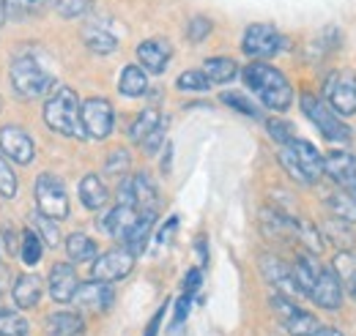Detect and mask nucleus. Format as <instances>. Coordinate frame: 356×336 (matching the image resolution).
<instances>
[{"label": "nucleus", "mask_w": 356, "mask_h": 336, "mask_svg": "<svg viewBox=\"0 0 356 336\" xmlns=\"http://www.w3.org/2000/svg\"><path fill=\"white\" fill-rule=\"evenodd\" d=\"M244 83L247 87L261 99V104L266 110L274 112H285L291 104H293V87L288 83V77L268 66L264 60H252L247 69H244Z\"/></svg>", "instance_id": "f257e3e1"}, {"label": "nucleus", "mask_w": 356, "mask_h": 336, "mask_svg": "<svg viewBox=\"0 0 356 336\" xmlns=\"http://www.w3.org/2000/svg\"><path fill=\"white\" fill-rule=\"evenodd\" d=\"M277 159H280L282 169L302 186H312L323 178V153L307 140L291 137L285 145H280Z\"/></svg>", "instance_id": "f03ea898"}, {"label": "nucleus", "mask_w": 356, "mask_h": 336, "mask_svg": "<svg viewBox=\"0 0 356 336\" xmlns=\"http://www.w3.org/2000/svg\"><path fill=\"white\" fill-rule=\"evenodd\" d=\"M80 99L72 87L60 85L55 87V93L47 99L44 104V124L52 131L63 134V137H74V140H86V128L80 118Z\"/></svg>", "instance_id": "7ed1b4c3"}, {"label": "nucleus", "mask_w": 356, "mask_h": 336, "mask_svg": "<svg viewBox=\"0 0 356 336\" xmlns=\"http://www.w3.org/2000/svg\"><path fill=\"white\" fill-rule=\"evenodd\" d=\"M8 77H11V85H14V90H17L19 99H39L55 83V77L47 72L33 55L14 58L11 60V69H8Z\"/></svg>", "instance_id": "20e7f679"}, {"label": "nucleus", "mask_w": 356, "mask_h": 336, "mask_svg": "<svg viewBox=\"0 0 356 336\" xmlns=\"http://www.w3.org/2000/svg\"><path fill=\"white\" fill-rule=\"evenodd\" d=\"M299 104H302V112L310 118L315 128L329 140V142H351V126H346L343 124V118L323 101V99H318V96H312V93H305L302 99H299Z\"/></svg>", "instance_id": "39448f33"}, {"label": "nucleus", "mask_w": 356, "mask_h": 336, "mask_svg": "<svg viewBox=\"0 0 356 336\" xmlns=\"http://www.w3.org/2000/svg\"><path fill=\"white\" fill-rule=\"evenodd\" d=\"M323 101L340 118L356 115V72H351V69L332 72L323 83Z\"/></svg>", "instance_id": "423d86ee"}, {"label": "nucleus", "mask_w": 356, "mask_h": 336, "mask_svg": "<svg viewBox=\"0 0 356 336\" xmlns=\"http://www.w3.org/2000/svg\"><path fill=\"white\" fill-rule=\"evenodd\" d=\"M36 208L47 219L63 221L69 216V194L60 178H55L52 172H42L36 178Z\"/></svg>", "instance_id": "0eeeda50"}, {"label": "nucleus", "mask_w": 356, "mask_h": 336, "mask_svg": "<svg viewBox=\"0 0 356 336\" xmlns=\"http://www.w3.org/2000/svg\"><path fill=\"white\" fill-rule=\"evenodd\" d=\"M268 303H271V312H274V317L280 320V326L291 336H310L321 328L318 317L310 314V312H305L302 306H296L288 295H282V293L271 295Z\"/></svg>", "instance_id": "6e6552de"}, {"label": "nucleus", "mask_w": 356, "mask_h": 336, "mask_svg": "<svg viewBox=\"0 0 356 336\" xmlns=\"http://www.w3.org/2000/svg\"><path fill=\"white\" fill-rule=\"evenodd\" d=\"M285 44H288L285 36H282L274 25H268V22H255V25H250V28L244 31L241 49H244V55L252 58V60H266V58L280 55V52L285 49Z\"/></svg>", "instance_id": "1a4fd4ad"}, {"label": "nucleus", "mask_w": 356, "mask_h": 336, "mask_svg": "<svg viewBox=\"0 0 356 336\" xmlns=\"http://www.w3.org/2000/svg\"><path fill=\"white\" fill-rule=\"evenodd\" d=\"M80 118H83L86 137H90V140H107L113 134V126H115V110L102 96H93V99L80 104Z\"/></svg>", "instance_id": "9d476101"}, {"label": "nucleus", "mask_w": 356, "mask_h": 336, "mask_svg": "<svg viewBox=\"0 0 356 336\" xmlns=\"http://www.w3.org/2000/svg\"><path fill=\"white\" fill-rule=\"evenodd\" d=\"M134 268V254L121 246V249H110L104 254H96V260L90 262V276L93 279H102V282H121L132 274Z\"/></svg>", "instance_id": "9b49d317"}, {"label": "nucleus", "mask_w": 356, "mask_h": 336, "mask_svg": "<svg viewBox=\"0 0 356 336\" xmlns=\"http://www.w3.org/2000/svg\"><path fill=\"white\" fill-rule=\"evenodd\" d=\"M0 151L11 162H17V165H31L36 159V142H33V137L19 126L0 128Z\"/></svg>", "instance_id": "f8f14e48"}, {"label": "nucleus", "mask_w": 356, "mask_h": 336, "mask_svg": "<svg viewBox=\"0 0 356 336\" xmlns=\"http://www.w3.org/2000/svg\"><path fill=\"white\" fill-rule=\"evenodd\" d=\"M323 175H329V180L337 189L354 192L356 189V156L348 151H329L323 156Z\"/></svg>", "instance_id": "ddd939ff"}, {"label": "nucleus", "mask_w": 356, "mask_h": 336, "mask_svg": "<svg viewBox=\"0 0 356 336\" xmlns=\"http://www.w3.org/2000/svg\"><path fill=\"white\" fill-rule=\"evenodd\" d=\"M307 298H310L315 306L329 309V312H337L343 306V285L332 274V268H321L318 279L312 282V287L307 290Z\"/></svg>", "instance_id": "4468645a"}, {"label": "nucleus", "mask_w": 356, "mask_h": 336, "mask_svg": "<svg viewBox=\"0 0 356 336\" xmlns=\"http://www.w3.org/2000/svg\"><path fill=\"white\" fill-rule=\"evenodd\" d=\"M83 312H107L115 301V293L110 287V282L102 279H90V282H80L77 293L72 298Z\"/></svg>", "instance_id": "2eb2a0df"}, {"label": "nucleus", "mask_w": 356, "mask_h": 336, "mask_svg": "<svg viewBox=\"0 0 356 336\" xmlns=\"http://www.w3.org/2000/svg\"><path fill=\"white\" fill-rule=\"evenodd\" d=\"M47 285H49V295H52L55 303H69L77 293V287H80L74 265L72 262H55L52 271H49Z\"/></svg>", "instance_id": "dca6fc26"}, {"label": "nucleus", "mask_w": 356, "mask_h": 336, "mask_svg": "<svg viewBox=\"0 0 356 336\" xmlns=\"http://www.w3.org/2000/svg\"><path fill=\"white\" fill-rule=\"evenodd\" d=\"M261 271H264V276H266L268 285H271V287H277V293L288 295V298L302 295L299 285H296V279H293V271H291L280 257H274V254H264V257H261Z\"/></svg>", "instance_id": "f3484780"}, {"label": "nucleus", "mask_w": 356, "mask_h": 336, "mask_svg": "<svg viewBox=\"0 0 356 336\" xmlns=\"http://www.w3.org/2000/svg\"><path fill=\"white\" fill-rule=\"evenodd\" d=\"M173 58V47L165 39H145L137 44V60L145 69V74H162Z\"/></svg>", "instance_id": "a211bd4d"}, {"label": "nucleus", "mask_w": 356, "mask_h": 336, "mask_svg": "<svg viewBox=\"0 0 356 336\" xmlns=\"http://www.w3.org/2000/svg\"><path fill=\"white\" fill-rule=\"evenodd\" d=\"M137 216H140V210L134 208V205H121V203H118L107 216H102V221H96V224H99L107 235H113L115 241H124L127 233L132 230V224L137 221Z\"/></svg>", "instance_id": "6ab92c4d"}, {"label": "nucleus", "mask_w": 356, "mask_h": 336, "mask_svg": "<svg viewBox=\"0 0 356 336\" xmlns=\"http://www.w3.org/2000/svg\"><path fill=\"white\" fill-rule=\"evenodd\" d=\"M154 224H156V210H140L137 221H134L132 230H129L127 238H124V246L132 254H140L148 246V238H151Z\"/></svg>", "instance_id": "aec40b11"}, {"label": "nucleus", "mask_w": 356, "mask_h": 336, "mask_svg": "<svg viewBox=\"0 0 356 336\" xmlns=\"http://www.w3.org/2000/svg\"><path fill=\"white\" fill-rule=\"evenodd\" d=\"M47 336H83L86 334V323L80 314L74 312H52L44 323Z\"/></svg>", "instance_id": "412c9836"}, {"label": "nucleus", "mask_w": 356, "mask_h": 336, "mask_svg": "<svg viewBox=\"0 0 356 336\" xmlns=\"http://www.w3.org/2000/svg\"><path fill=\"white\" fill-rule=\"evenodd\" d=\"M42 279L39 276H33V274H22L19 279H17V285H14V303L19 306V309H33V306H39V301H42Z\"/></svg>", "instance_id": "4be33fe9"}, {"label": "nucleus", "mask_w": 356, "mask_h": 336, "mask_svg": "<svg viewBox=\"0 0 356 336\" xmlns=\"http://www.w3.org/2000/svg\"><path fill=\"white\" fill-rule=\"evenodd\" d=\"M107 197H110V192H107V186H104V180L99 175L90 172V175H86L80 180V203L88 210L104 208L107 205Z\"/></svg>", "instance_id": "5701e85b"}, {"label": "nucleus", "mask_w": 356, "mask_h": 336, "mask_svg": "<svg viewBox=\"0 0 356 336\" xmlns=\"http://www.w3.org/2000/svg\"><path fill=\"white\" fill-rule=\"evenodd\" d=\"M118 90H121V96H127V99H140V96H145V93H148V74H145V69L137 66V63H129V66L121 72Z\"/></svg>", "instance_id": "b1692460"}, {"label": "nucleus", "mask_w": 356, "mask_h": 336, "mask_svg": "<svg viewBox=\"0 0 356 336\" xmlns=\"http://www.w3.org/2000/svg\"><path fill=\"white\" fill-rule=\"evenodd\" d=\"M132 194H134V208L137 210H156V200H159V192L151 180L148 172H137L132 175Z\"/></svg>", "instance_id": "393cba45"}, {"label": "nucleus", "mask_w": 356, "mask_h": 336, "mask_svg": "<svg viewBox=\"0 0 356 336\" xmlns=\"http://www.w3.org/2000/svg\"><path fill=\"white\" fill-rule=\"evenodd\" d=\"M200 72L206 74V80H209L211 85H227L236 80V74H238V63H236L233 58H209V60L203 63Z\"/></svg>", "instance_id": "a878e982"}, {"label": "nucleus", "mask_w": 356, "mask_h": 336, "mask_svg": "<svg viewBox=\"0 0 356 336\" xmlns=\"http://www.w3.org/2000/svg\"><path fill=\"white\" fill-rule=\"evenodd\" d=\"M323 244L329 241V244H334V246H340V252H346V249H351L354 246V233H351V227H348V221H343V219H326L323 221Z\"/></svg>", "instance_id": "bb28decb"}, {"label": "nucleus", "mask_w": 356, "mask_h": 336, "mask_svg": "<svg viewBox=\"0 0 356 336\" xmlns=\"http://www.w3.org/2000/svg\"><path fill=\"white\" fill-rule=\"evenodd\" d=\"M326 208H329V213H332L334 219H343V221H348V224L356 221V197L351 192H346V189L332 192V194L326 197Z\"/></svg>", "instance_id": "cd10ccee"}, {"label": "nucleus", "mask_w": 356, "mask_h": 336, "mask_svg": "<svg viewBox=\"0 0 356 336\" xmlns=\"http://www.w3.org/2000/svg\"><path fill=\"white\" fill-rule=\"evenodd\" d=\"M83 42L88 47L90 52H96V55H113L115 49H118V39L110 33V31H104V28H99V25H90L83 31Z\"/></svg>", "instance_id": "c85d7f7f"}, {"label": "nucleus", "mask_w": 356, "mask_h": 336, "mask_svg": "<svg viewBox=\"0 0 356 336\" xmlns=\"http://www.w3.org/2000/svg\"><path fill=\"white\" fill-rule=\"evenodd\" d=\"M66 254L72 262H93L96 260V241H90L86 233H72L66 238Z\"/></svg>", "instance_id": "c756f323"}, {"label": "nucleus", "mask_w": 356, "mask_h": 336, "mask_svg": "<svg viewBox=\"0 0 356 336\" xmlns=\"http://www.w3.org/2000/svg\"><path fill=\"white\" fill-rule=\"evenodd\" d=\"M162 121H165V118H162V112H159V110H154V107L143 110V112H140V115L134 118L132 126H129V140L140 145V142L145 140V134H151V131L159 126Z\"/></svg>", "instance_id": "7c9ffc66"}, {"label": "nucleus", "mask_w": 356, "mask_h": 336, "mask_svg": "<svg viewBox=\"0 0 356 336\" xmlns=\"http://www.w3.org/2000/svg\"><path fill=\"white\" fill-rule=\"evenodd\" d=\"M42 254H44V241L39 238V233L25 230L22 233V241H19V257H22V262L25 265H36L42 260Z\"/></svg>", "instance_id": "2f4dec72"}, {"label": "nucleus", "mask_w": 356, "mask_h": 336, "mask_svg": "<svg viewBox=\"0 0 356 336\" xmlns=\"http://www.w3.org/2000/svg\"><path fill=\"white\" fill-rule=\"evenodd\" d=\"M31 334V323L11 309H0V336H28Z\"/></svg>", "instance_id": "473e14b6"}, {"label": "nucleus", "mask_w": 356, "mask_h": 336, "mask_svg": "<svg viewBox=\"0 0 356 336\" xmlns=\"http://www.w3.org/2000/svg\"><path fill=\"white\" fill-rule=\"evenodd\" d=\"M293 230L299 233L305 249L310 254L323 252V238H321V233H318V227H315L312 221H307V219H293Z\"/></svg>", "instance_id": "72a5a7b5"}, {"label": "nucleus", "mask_w": 356, "mask_h": 336, "mask_svg": "<svg viewBox=\"0 0 356 336\" xmlns=\"http://www.w3.org/2000/svg\"><path fill=\"white\" fill-rule=\"evenodd\" d=\"M332 274L340 279V285H348L356 276V254H351V249L334 254V260H332Z\"/></svg>", "instance_id": "f704fd0d"}, {"label": "nucleus", "mask_w": 356, "mask_h": 336, "mask_svg": "<svg viewBox=\"0 0 356 336\" xmlns=\"http://www.w3.org/2000/svg\"><path fill=\"white\" fill-rule=\"evenodd\" d=\"M52 8L63 19H80L93 8V0H52Z\"/></svg>", "instance_id": "c9c22d12"}, {"label": "nucleus", "mask_w": 356, "mask_h": 336, "mask_svg": "<svg viewBox=\"0 0 356 336\" xmlns=\"http://www.w3.org/2000/svg\"><path fill=\"white\" fill-rule=\"evenodd\" d=\"M176 87H178V90H184V93H206V90L211 87V83L206 80V74H203V72L189 69V72L178 74Z\"/></svg>", "instance_id": "e433bc0d"}, {"label": "nucleus", "mask_w": 356, "mask_h": 336, "mask_svg": "<svg viewBox=\"0 0 356 336\" xmlns=\"http://www.w3.org/2000/svg\"><path fill=\"white\" fill-rule=\"evenodd\" d=\"M47 0H6V17H31V14H39L44 8Z\"/></svg>", "instance_id": "4c0bfd02"}, {"label": "nucleus", "mask_w": 356, "mask_h": 336, "mask_svg": "<svg viewBox=\"0 0 356 336\" xmlns=\"http://www.w3.org/2000/svg\"><path fill=\"white\" fill-rule=\"evenodd\" d=\"M220 99H222V104L233 107V110H236V112H241V115H250V118H258V115H261V112H258V107H255L244 93L230 90V93H222Z\"/></svg>", "instance_id": "58836bf2"}, {"label": "nucleus", "mask_w": 356, "mask_h": 336, "mask_svg": "<svg viewBox=\"0 0 356 336\" xmlns=\"http://www.w3.org/2000/svg\"><path fill=\"white\" fill-rule=\"evenodd\" d=\"M0 197H6V200L17 197V175L3 153H0Z\"/></svg>", "instance_id": "ea45409f"}, {"label": "nucleus", "mask_w": 356, "mask_h": 336, "mask_svg": "<svg viewBox=\"0 0 356 336\" xmlns=\"http://www.w3.org/2000/svg\"><path fill=\"white\" fill-rule=\"evenodd\" d=\"M211 31H214V25H211L209 17H192L189 25H186V39L192 44H200Z\"/></svg>", "instance_id": "a19ab883"}, {"label": "nucleus", "mask_w": 356, "mask_h": 336, "mask_svg": "<svg viewBox=\"0 0 356 336\" xmlns=\"http://www.w3.org/2000/svg\"><path fill=\"white\" fill-rule=\"evenodd\" d=\"M33 219H36V224H39V238H42L44 244H49V246H58V244H60L58 221H55V219H47V216H42V213H36Z\"/></svg>", "instance_id": "79ce46f5"}, {"label": "nucleus", "mask_w": 356, "mask_h": 336, "mask_svg": "<svg viewBox=\"0 0 356 336\" xmlns=\"http://www.w3.org/2000/svg\"><path fill=\"white\" fill-rule=\"evenodd\" d=\"M165 128H168V121H162L151 134H145V140L140 142V148H143L145 156H156V153H159V148H162V142H165Z\"/></svg>", "instance_id": "37998d69"}, {"label": "nucleus", "mask_w": 356, "mask_h": 336, "mask_svg": "<svg viewBox=\"0 0 356 336\" xmlns=\"http://www.w3.org/2000/svg\"><path fill=\"white\" fill-rule=\"evenodd\" d=\"M127 169H129V151L115 148V151L110 153L107 165H104V172H107V175H127Z\"/></svg>", "instance_id": "c03bdc74"}, {"label": "nucleus", "mask_w": 356, "mask_h": 336, "mask_svg": "<svg viewBox=\"0 0 356 336\" xmlns=\"http://www.w3.org/2000/svg\"><path fill=\"white\" fill-rule=\"evenodd\" d=\"M268 128V137L274 140V142H280V145H285L291 137H293V126L288 124V121H280V118H271L266 124Z\"/></svg>", "instance_id": "a18cd8bd"}, {"label": "nucleus", "mask_w": 356, "mask_h": 336, "mask_svg": "<svg viewBox=\"0 0 356 336\" xmlns=\"http://www.w3.org/2000/svg\"><path fill=\"white\" fill-rule=\"evenodd\" d=\"M192 301H195V295H192V293H184V295H181V298L176 301V312H173V326H170V331H173V328L178 331V328L184 326V320L189 317Z\"/></svg>", "instance_id": "49530a36"}, {"label": "nucleus", "mask_w": 356, "mask_h": 336, "mask_svg": "<svg viewBox=\"0 0 356 336\" xmlns=\"http://www.w3.org/2000/svg\"><path fill=\"white\" fill-rule=\"evenodd\" d=\"M200 282H203V271L200 268H192L186 276H184V293H197L200 290Z\"/></svg>", "instance_id": "de8ad7c7"}, {"label": "nucleus", "mask_w": 356, "mask_h": 336, "mask_svg": "<svg viewBox=\"0 0 356 336\" xmlns=\"http://www.w3.org/2000/svg\"><path fill=\"white\" fill-rule=\"evenodd\" d=\"M176 230H178V216H170V219H168V224L159 230L156 241H159L162 246H165V244H170V238H173V233H176Z\"/></svg>", "instance_id": "09e8293b"}, {"label": "nucleus", "mask_w": 356, "mask_h": 336, "mask_svg": "<svg viewBox=\"0 0 356 336\" xmlns=\"http://www.w3.org/2000/svg\"><path fill=\"white\" fill-rule=\"evenodd\" d=\"M162 317H165V306L154 314V320L148 323V331H145V336H156V331H159V323H162Z\"/></svg>", "instance_id": "8fccbe9b"}, {"label": "nucleus", "mask_w": 356, "mask_h": 336, "mask_svg": "<svg viewBox=\"0 0 356 336\" xmlns=\"http://www.w3.org/2000/svg\"><path fill=\"white\" fill-rule=\"evenodd\" d=\"M3 238H6V249H8V254L19 252V244H17V235H14V230H6V233H3Z\"/></svg>", "instance_id": "3c124183"}, {"label": "nucleus", "mask_w": 356, "mask_h": 336, "mask_svg": "<svg viewBox=\"0 0 356 336\" xmlns=\"http://www.w3.org/2000/svg\"><path fill=\"white\" fill-rule=\"evenodd\" d=\"M197 252H200V265L209 262V252H206V238H197Z\"/></svg>", "instance_id": "603ef678"}, {"label": "nucleus", "mask_w": 356, "mask_h": 336, "mask_svg": "<svg viewBox=\"0 0 356 336\" xmlns=\"http://www.w3.org/2000/svg\"><path fill=\"white\" fill-rule=\"evenodd\" d=\"M310 336H343V334H340L337 328H329V326H321V328H318L315 334H310Z\"/></svg>", "instance_id": "864d4df0"}, {"label": "nucleus", "mask_w": 356, "mask_h": 336, "mask_svg": "<svg viewBox=\"0 0 356 336\" xmlns=\"http://www.w3.org/2000/svg\"><path fill=\"white\" fill-rule=\"evenodd\" d=\"M348 293H351V298L356 301V276L351 279V282H348Z\"/></svg>", "instance_id": "5fc2aeb1"}, {"label": "nucleus", "mask_w": 356, "mask_h": 336, "mask_svg": "<svg viewBox=\"0 0 356 336\" xmlns=\"http://www.w3.org/2000/svg\"><path fill=\"white\" fill-rule=\"evenodd\" d=\"M6 22V0H0V25Z\"/></svg>", "instance_id": "6e6d98bb"}, {"label": "nucleus", "mask_w": 356, "mask_h": 336, "mask_svg": "<svg viewBox=\"0 0 356 336\" xmlns=\"http://www.w3.org/2000/svg\"><path fill=\"white\" fill-rule=\"evenodd\" d=\"M0 298H3V287H0Z\"/></svg>", "instance_id": "4d7b16f0"}, {"label": "nucleus", "mask_w": 356, "mask_h": 336, "mask_svg": "<svg viewBox=\"0 0 356 336\" xmlns=\"http://www.w3.org/2000/svg\"><path fill=\"white\" fill-rule=\"evenodd\" d=\"M351 194H354V197H356V189H354V192H351Z\"/></svg>", "instance_id": "13d9d810"}, {"label": "nucleus", "mask_w": 356, "mask_h": 336, "mask_svg": "<svg viewBox=\"0 0 356 336\" xmlns=\"http://www.w3.org/2000/svg\"><path fill=\"white\" fill-rule=\"evenodd\" d=\"M0 110H3V101H0Z\"/></svg>", "instance_id": "bf43d9fd"}]
</instances>
